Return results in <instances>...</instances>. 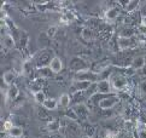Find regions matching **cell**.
Here are the masks:
<instances>
[{
    "label": "cell",
    "instance_id": "cell-1",
    "mask_svg": "<svg viewBox=\"0 0 146 138\" xmlns=\"http://www.w3.org/2000/svg\"><path fill=\"white\" fill-rule=\"evenodd\" d=\"M100 80L99 73L91 70V69H85V70L77 72L75 73L74 76V81H88V82H98Z\"/></svg>",
    "mask_w": 146,
    "mask_h": 138
},
{
    "label": "cell",
    "instance_id": "cell-2",
    "mask_svg": "<svg viewBox=\"0 0 146 138\" xmlns=\"http://www.w3.org/2000/svg\"><path fill=\"white\" fill-rule=\"evenodd\" d=\"M118 102H119V97L117 94H110V96H106L99 100V107L103 110H108L113 108Z\"/></svg>",
    "mask_w": 146,
    "mask_h": 138
},
{
    "label": "cell",
    "instance_id": "cell-3",
    "mask_svg": "<svg viewBox=\"0 0 146 138\" xmlns=\"http://www.w3.org/2000/svg\"><path fill=\"white\" fill-rule=\"evenodd\" d=\"M109 80H110L113 90H123V88H126L128 85L127 79L123 75H121V74H112V75H110Z\"/></svg>",
    "mask_w": 146,
    "mask_h": 138
},
{
    "label": "cell",
    "instance_id": "cell-4",
    "mask_svg": "<svg viewBox=\"0 0 146 138\" xmlns=\"http://www.w3.org/2000/svg\"><path fill=\"white\" fill-rule=\"evenodd\" d=\"M92 82L88 81H74L69 88V94H76L79 92H86L91 87Z\"/></svg>",
    "mask_w": 146,
    "mask_h": 138
},
{
    "label": "cell",
    "instance_id": "cell-5",
    "mask_svg": "<svg viewBox=\"0 0 146 138\" xmlns=\"http://www.w3.org/2000/svg\"><path fill=\"white\" fill-rule=\"evenodd\" d=\"M138 38L135 39V36L133 38H121L118 36V40H117V45H118V49L119 50H127V49H132L137 45L138 42Z\"/></svg>",
    "mask_w": 146,
    "mask_h": 138
},
{
    "label": "cell",
    "instance_id": "cell-6",
    "mask_svg": "<svg viewBox=\"0 0 146 138\" xmlns=\"http://www.w3.org/2000/svg\"><path fill=\"white\" fill-rule=\"evenodd\" d=\"M112 85L110 80H99L97 82V92L99 94H109L112 92Z\"/></svg>",
    "mask_w": 146,
    "mask_h": 138
},
{
    "label": "cell",
    "instance_id": "cell-7",
    "mask_svg": "<svg viewBox=\"0 0 146 138\" xmlns=\"http://www.w3.org/2000/svg\"><path fill=\"white\" fill-rule=\"evenodd\" d=\"M75 110V113L77 114V116H79V119L81 120H87L88 116H90V109H88L86 107L85 103H77L74 105V108H72Z\"/></svg>",
    "mask_w": 146,
    "mask_h": 138
},
{
    "label": "cell",
    "instance_id": "cell-8",
    "mask_svg": "<svg viewBox=\"0 0 146 138\" xmlns=\"http://www.w3.org/2000/svg\"><path fill=\"white\" fill-rule=\"evenodd\" d=\"M48 67L53 74H58L62 72V69H63V62H62V60L58 56H54V57H52V61L50 62Z\"/></svg>",
    "mask_w": 146,
    "mask_h": 138
},
{
    "label": "cell",
    "instance_id": "cell-9",
    "mask_svg": "<svg viewBox=\"0 0 146 138\" xmlns=\"http://www.w3.org/2000/svg\"><path fill=\"white\" fill-rule=\"evenodd\" d=\"M1 44H3V46L5 47V49L11 50L16 46V41H15V38L11 34H6V35L1 36Z\"/></svg>",
    "mask_w": 146,
    "mask_h": 138
},
{
    "label": "cell",
    "instance_id": "cell-10",
    "mask_svg": "<svg viewBox=\"0 0 146 138\" xmlns=\"http://www.w3.org/2000/svg\"><path fill=\"white\" fill-rule=\"evenodd\" d=\"M146 64V61H145V57L144 56H135L132 62H130V67L135 70H139V69H143Z\"/></svg>",
    "mask_w": 146,
    "mask_h": 138
},
{
    "label": "cell",
    "instance_id": "cell-11",
    "mask_svg": "<svg viewBox=\"0 0 146 138\" xmlns=\"http://www.w3.org/2000/svg\"><path fill=\"white\" fill-rule=\"evenodd\" d=\"M118 9L117 7H110V9H108L105 13H104V17H105L106 19V22H113V21H116L117 17H118Z\"/></svg>",
    "mask_w": 146,
    "mask_h": 138
},
{
    "label": "cell",
    "instance_id": "cell-12",
    "mask_svg": "<svg viewBox=\"0 0 146 138\" xmlns=\"http://www.w3.org/2000/svg\"><path fill=\"white\" fill-rule=\"evenodd\" d=\"M15 79H16V72L15 70H9L6 73H4V75H3V81L6 86H11V85H13L12 82H13Z\"/></svg>",
    "mask_w": 146,
    "mask_h": 138
},
{
    "label": "cell",
    "instance_id": "cell-13",
    "mask_svg": "<svg viewBox=\"0 0 146 138\" xmlns=\"http://www.w3.org/2000/svg\"><path fill=\"white\" fill-rule=\"evenodd\" d=\"M60 126H62V124L59 123L58 119H52L51 121L47 123V125H46V129H47L48 132L54 133V132H58L60 130Z\"/></svg>",
    "mask_w": 146,
    "mask_h": 138
},
{
    "label": "cell",
    "instance_id": "cell-14",
    "mask_svg": "<svg viewBox=\"0 0 146 138\" xmlns=\"http://www.w3.org/2000/svg\"><path fill=\"white\" fill-rule=\"evenodd\" d=\"M19 94V90L16 85H11V86H9L7 91H6V98L9 100H15Z\"/></svg>",
    "mask_w": 146,
    "mask_h": 138
},
{
    "label": "cell",
    "instance_id": "cell-15",
    "mask_svg": "<svg viewBox=\"0 0 146 138\" xmlns=\"http://www.w3.org/2000/svg\"><path fill=\"white\" fill-rule=\"evenodd\" d=\"M121 38H133L137 34H135V29L133 27H129V25H126L123 27L121 30H119V34H118Z\"/></svg>",
    "mask_w": 146,
    "mask_h": 138
},
{
    "label": "cell",
    "instance_id": "cell-16",
    "mask_svg": "<svg viewBox=\"0 0 146 138\" xmlns=\"http://www.w3.org/2000/svg\"><path fill=\"white\" fill-rule=\"evenodd\" d=\"M76 18V16L74 12H71V11H65L63 15H62V17H60V23L62 24H64V25H68L70 22H72Z\"/></svg>",
    "mask_w": 146,
    "mask_h": 138
},
{
    "label": "cell",
    "instance_id": "cell-17",
    "mask_svg": "<svg viewBox=\"0 0 146 138\" xmlns=\"http://www.w3.org/2000/svg\"><path fill=\"white\" fill-rule=\"evenodd\" d=\"M71 103V98L69 93H63L60 94V97L58 99V105L60 108H68Z\"/></svg>",
    "mask_w": 146,
    "mask_h": 138
},
{
    "label": "cell",
    "instance_id": "cell-18",
    "mask_svg": "<svg viewBox=\"0 0 146 138\" xmlns=\"http://www.w3.org/2000/svg\"><path fill=\"white\" fill-rule=\"evenodd\" d=\"M42 105L47 110H53V109H56L57 107H58V100L54 99V98H47Z\"/></svg>",
    "mask_w": 146,
    "mask_h": 138
},
{
    "label": "cell",
    "instance_id": "cell-19",
    "mask_svg": "<svg viewBox=\"0 0 146 138\" xmlns=\"http://www.w3.org/2000/svg\"><path fill=\"white\" fill-rule=\"evenodd\" d=\"M140 1H138V0H129V1H127V5H126V11L127 12H134L135 10H137L139 6H140Z\"/></svg>",
    "mask_w": 146,
    "mask_h": 138
},
{
    "label": "cell",
    "instance_id": "cell-20",
    "mask_svg": "<svg viewBox=\"0 0 146 138\" xmlns=\"http://www.w3.org/2000/svg\"><path fill=\"white\" fill-rule=\"evenodd\" d=\"M9 135L11 138H21L23 136V129L19 126H13L12 130L9 132Z\"/></svg>",
    "mask_w": 146,
    "mask_h": 138
},
{
    "label": "cell",
    "instance_id": "cell-21",
    "mask_svg": "<svg viewBox=\"0 0 146 138\" xmlns=\"http://www.w3.org/2000/svg\"><path fill=\"white\" fill-rule=\"evenodd\" d=\"M81 36H82L83 40L90 41V40L93 39V30L90 27H85V28L81 30Z\"/></svg>",
    "mask_w": 146,
    "mask_h": 138
},
{
    "label": "cell",
    "instance_id": "cell-22",
    "mask_svg": "<svg viewBox=\"0 0 146 138\" xmlns=\"http://www.w3.org/2000/svg\"><path fill=\"white\" fill-rule=\"evenodd\" d=\"M137 133L138 138H146V124L139 121L137 125Z\"/></svg>",
    "mask_w": 146,
    "mask_h": 138
},
{
    "label": "cell",
    "instance_id": "cell-23",
    "mask_svg": "<svg viewBox=\"0 0 146 138\" xmlns=\"http://www.w3.org/2000/svg\"><path fill=\"white\" fill-rule=\"evenodd\" d=\"M50 40H51V38H50L47 34H46V33H41V34L38 36V44H39V47L41 46V42H44V49H42V50H45V47L47 46V44L50 42Z\"/></svg>",
    "mask_w": 146,
    "mask_h": 138
},
{
    "label": "cell",
    "instance_id": "cell-24",
    "mask_svg": "<svg viewBox=\"0 0 146 138\" xmlns=\"http://www.w3.org/2000/svg\"><path fill=\"white\" fill-rule=\"evenodd\" d=\"M38 73L41 78H50L53 75V73L50 69V67H42V68H39L38 69Z\"/></svg>",
    "mask_w": 146,
    "mask_h": 138
},
{
    "label": "cell",
    "instance_id": "cell-25",
    "mask_svg": "<svg viewBox=\"0 0 146 138\" xmlns=\"http://www.w3.org/2000/svg\"><path fill=\"white\" fill-rule=\"evenodd\" d=\"M34 99H35V102H36V103L44 104V103H45V100L47 99V98H46V94H45L44 91H40V92L34 93Z\"/></svg>",
    "mask_w": 146,
    "mask_h": 138
},
{
    "label": "cell",
    "instance_id": "cell-26",
    "mask_svg": "<svg viewBox=\"0 0 146 138\" xmlns=\"http://www.w3.org/2000/svg\"><path fill=\"white\" fill-rule=\"evenodd\" d=\"M65 116L69 120H71V121H76V120H79V116H77V114L75 113V110L74 109H68L66 111H65Z\"/></svg>",
    "mask_w": 146,
    "mask_h": 138
},
{
    "label": "cell",
    "instance_id": "cell-27",
    "mask_svg": "<svg viewBox=\"0 0 146 138\" xmlns=\"http://www.w3.org/2000/svg\"><path fill=\"white\" fill-rule=\"evenodd\" d=\"M30 90H32V92H34V93L40 92V91H42V85L39 84V80H35L32 84V87H30Z\"/></svg>",
    "mask_w": 146,
    "mask_h": 138
},
{
    "label": "cell",
    "instance_id": "cell-28",
    "mask_svg": "<svg viewBox=\"0 0 146 138\" xmlns=\"http://www.w3.org/2000/svg\"><path fill=\"white\" fill-rule=\"evenodd\" d=\"M57 30H58V27H57V25H52V27H50L47 30H46V34H47L50 38H53V36L57 34Z\"/></svg>",
    "mask_w": 146,
    "mask_h": 138
},
{
    "label": "cell",
    "instance_id": "cell-29",
    "mask_svg": "<svg viewBox=\"0 0 146 138\" xmlns=\"http://www.w3.org/2000/svg\"><path fill=\"white\" fill-rule=\"evenodd\" d=\"M12 127H13V123L11 120H6V121H4V125H3V129L5 130V131H7V132H10L12 130Z\"/></svg>",
    "mask_w": 146,
    "mask_h": 138
},
{
    "label": "cell",
    "instance_id": "cell-30",
    "mask_svg": "<svg viewBox=\"0 0 146 138\" xmlns=\"http://www.w3.org/2000/svg\"><path fill=\"white\" fill-rule=\"evenodd\" d=\"M139 90H140V92L146 93V80H144L139 84Z\"/></svg>",
    "mask_w": 146,
    "mask_h": 138
},
{
    "label": "cell",
    "instance_id": "cell-31",
    "mask_svg": "<svg viewBox=\"0 0 146 138\" xmlns=\"http://www.w3.org/2000/svg\"><path fill=\"white\" fill-rule=\"evenodd\" d=\"M141 24L146 27V16H143L141 17Z\"/></svg>",
    "mask_w": 146,
    "mask_h": 138
},
{
    "label": "cell",
    "instance_id": "cell-32",
    "mask_svg": "<svg viewBox=\"0 0 146 138\" xmlns=\"http://www.w3.org/2000/svg\"><path fill=\"white\" fill-rule=\"evenodd\" d=\"M122 138H134V137H133V135H132V133H126V135H124Z\"/></svg>",
    "mask_w": 146,
    "mask_h": 138
},
{
    "label": "cell",
    "instance_id": "cell-33",
    "mask_svg": "<svg viewBox=\"0 0 146 138\" xmlns=\"http://www.w3.org/2000/svg\"><path fill=\"white\" fill-rule=\"evenodd\" d=\"M144 47H145V49H146V41L144 42Z\"/></svg>",
    "mask_w": 146,
    "mask_h": 138
},
{
    "label": "cell",
    "instance_id": "cell-34",
    "mask_svg": "<svg viewBox=\"0 0 146 138\" xmlns=\"http://www.w3.org/2000/svg\"><path fill=\"white\" fill-rule=\"evenodd\" d=\"M10 138H11V137H10Z\"/></svg>",
    "mask_w": 146,
    "mask_h": 138
}]
</instances>
